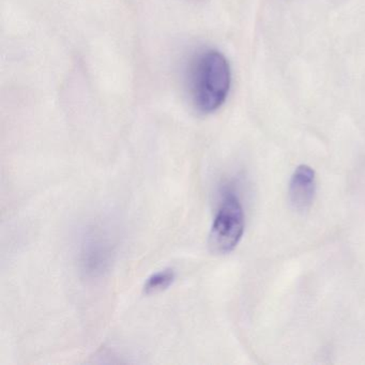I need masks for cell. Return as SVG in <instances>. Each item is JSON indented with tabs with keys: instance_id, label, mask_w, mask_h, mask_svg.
I'll list each match as a JSON object with an SVG mask.
<instances>
[{
	"instance_id": "1",
	"label": "cell",
	"mask_w": 365,
	"mask_h": 365,
	"mask_svg": "<svg viewBox=\"0 0 365 365\" xmlns=\"http://www.w3.org/2000/svg\"><path fill=\"white\" fill-rule=\"evenodd\" d=\"M232 82L228 61L217 51H205L196 57L190 71L192 103L202 114H211L226 101Z\"/></svg>"
},
{
	"instance_id": "2",
	"label": "cell",
	"mask_w": 365,
	"mask_h": 365,
	"mask_svg": "<svg viewBox=\"0 0 365 365\" xmlns=\"http://www.w3.org/2000/svg\"><path fill=\"white\" fill-rule=\"evenodd\" d=\"M245 232V211L235 192L226 191L222 196L209 232L211 252L225 255L236 249Z\"/></svg>"
},
{
	"instance_id": "3",
	"label": "cell",
	"mask_w": 365,
	"mask_h": 365,
	"mask_svg": "<svg viewBox=\"0 0 365 365\" xmlns=\"http://www.w3.org/2000/svg\"><path fill=\"white\" fill-rule=\"evenodd\" d=\"M116 241L110 230L93 225L83 235L80 245L81 268L89 277H100L110 270L114 262Z\"/></svg>"
},
{
	"instance_id": "4",
	"label": "cell",
	"mask_w": 365,
	"mask_h": 365,
	"mask_svg": "<svg viewBox=\"0 0 365 365\" xmlns=\"http://www.w3.org/2000/svg\"><path fill=\"white\" fill-rule=\"evenodd\" d=\"M316 191V177L313 168L300 165L290 179L288 196L297 211H307L313 204Z\"/></svg>"
},
{
	"instance_id": "5",
	"label": "cell",
	"mask_w": 365,
	"mask_h": 365,
	"mask_svg": "<svg viewBox=\"0 0 365 365\" xmlns=\"http://www.w3.org/2000/svg\"><path fill=\"white\" fill-rule=\"evenodd\" d=\"M176 271L172 268H166L164 270L151 274L144 284V292L146 294H159L168 289L176 279Z\"/></svg>"
}]
</instances>
